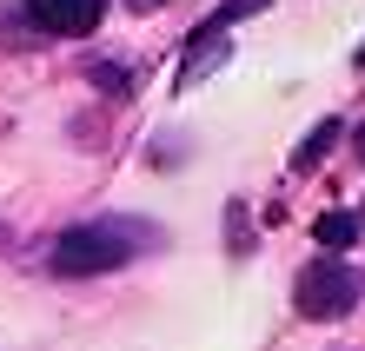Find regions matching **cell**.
Returning <instances> with one entry per match:
<instances>
[{"instance_id":"ba28073f","label":"cell","mask_w":365,"mask_h":351,"mask_svg":"<svg viewBox=\"0 0 365 351\" xmlns=\"http://www.w3.org/2000/svg\"><path fill=\"white\" fill-rule=\"evenodd\" d=\"M266 7H272V0H220V7H212V14L200 20V27H212V33H226V27H240L246 14H266Z\"/></svg>"},{"instance_id":"7c38bea8","label":"cell","mask_w":365,"mask_h":351,"mask_svg":"<svg viewBox=\"0 0 365 351\" xmlns=\"http://www.w3.org/2000/svg\"><path fill=\"white\" fill-rule=\"evenodd\" d=\"M359 60H365V53H359Z\"/></svg>"},{"instance_id":"8fae6325","label":"cell","mask_w":365,"mask_h":351,"mask_svg":"<svg viewBox=\"0 0 365 351\" xmlns=\"http://www.w3.org/2000/svg\"><path fill=\"white\" fill-rule=\"evenodd\" d=\"M352 152H359V159H365V126H359V146H352Z\"/></svg>"},{"instance_id":"3957f363","label":"cell","mask_w":365,"mask_h":351,"mask_svg":"<svg viewBox=\"0 0 365 351\" xmlns=\"http://www.w3.org/2000/svg\"><path fill=\"white\" fill-rule=\"evenodd\" d=\"M27 14H34V27L40 40H80V33H93L100 20H106V0H27Z\"/></svg>"},{"instance_id":"52a82bcc","label":"cell","mask_w":365,"mask_h":351,"mask_svg":"<svg viewBox=\"0 0 365 351\" xmlns=\"http://www.w3.org/2000/svg\"><path fill=\"white\" fill-rule=\"evenodd\" d=\"M87 80L100 86L106 100H126V93H133V80H140V73H133V67H113V60H93V67H87Z\"/></svg>"},{"instance_id":"9c48e42d","label":"cell","mask_w":365,"mask_h":351,"mask_svg":"<svg viewBox=\"0 0 365 351\" xmlns=\"http://www.w3.org/2000/svg\"><path fill=\"white\" fill-rule=\"evenodd\" d=\"M133 14H160V7H173V0H126Z\"/></svg>"},{"instance_id":"5b68a950","label":"cell","mask_w":365,"mask_h":351,"mask_svg":"<svg viewBox=\"0 0 365 351\" xmlns=\"http://www.w3.org/2000/svg\"><path fill=\"white\" fill-rule=\"evenodd\" d=\"M339 140H346V120H339V113H332V120H319V126H312V133H306V146H299V152H292V172H312V166H319V159H326V152H332Z\"/></svg>"},{"instance_id":"277c9868","label":"cell","mask_w":365,"mask_h":351,"mask_svg":"<svg viewBox=\"0 0 365 351\" xmlns=\"http://www.w3.org/2000/svg\"><path fill=\"white\" fill-rule=\"evenodd\" d=\"M226 53H232V40H226V33H212V27H192V33H186V53H180V67H173V93L200 86L212 67H226Z\"/></svg>"},{"instance_id":"6da1fadb","label":"cell","mask_w":365,"mask_h":351,"mask_svg":"<svg viewBox=\"0 0 365 351\" xmlns=\"http://www.w3.org/2000/svg\"><path fill=\"white\" fill-rule=\"evenodd\" d=\"M153 226L140 219H87V226H67L47 252V272L53 278H100V272H120L153 246Z\"/></svg>"},{"instance_id":"8992f818","label":"cell","mask_w":365,"mask_h":351,"mask_svg":"<svg viewBox=\"0 0 365 351\" xmlns=\"http://www.w3.org/2000/svg\"><path fill=\"white\" fill-rule=\"evenodd\" d=\"M359 239V212H319V226H312V246H326V252H346Z\"/></svg>"},{"instance_id":"7a4b0ae2","label":"cell","mask_w":365,"mask_h":351,"mask_svg":"<svg viewBox=\"0 0 365 351\" xmlns=\"http://www.w3.org/2000/svg\"><path fill=\"white\" fill-rule=\"evenodd\" d=\"M292 305H299V318H312V325L352 318L359 278H352V266H346V252H319L312 266H299V278H292Z\"/></svg>"},{"instance_id":"30bf717a","label":"cell","mask_w":365,"mask_h":351,"mask_svg":"<svg viewBox=\"0 0 365 351\" xmlns=\"http://www.w3.org/2000/svg\"><path fill=\"white\" fill-rule=\"evenodd\" d=\"M7 246H14V232H7V226H0V252H7Z\"/></svg>"}]
</instances>
